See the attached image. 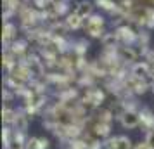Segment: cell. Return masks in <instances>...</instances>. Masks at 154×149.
I'll use <instances>...</instances> for the list:
<instances>
[{
  "mask_svg": "<svg viewBox=\"0 0 154 149\" xmlns=\"http://www.w3.org/2000/svg\"><path fill=\"white\" fill-rule=\"evenodd\" d=\"M133 149H151V147H149V144L144 141V142H139V144H137V146H135Z\"/></svg>",
  "mask_w": 154,
  "mask_h": 149,
  "instance_id": "20",
  "label": "cell"
},
{
  "mask_svg": "<svg viewBox=\"0 0 154 149\" xmlns=\"http://www.w3.org/2000/svg\"><path fill=\"white\" fill-rule=\"evenodd\" d=\"M97 5L106 9V11H109V12H114V11L118 9V5H116L112 0H97Z\"/></svg>",
  "mask_w": 154,
  "mask_h": 149,
  "instance_id": "18",
  "label": "cell"
},
{
  "mask_svg": "<svg viewBox=\"0 0 154 149\" xmlns=\"http://www.w3.org/2000/svg\"><path fill=\"white\" fill-rule=\"evenodd\" d=\"M119 120L125 128H135L140 125V113L133 111V109H126L119 114Z\"/></svg>",
  "mask_w": 154,
  "mask_h": 149,
  "instance_id": "2",
  "label": "cell"
},
{
  "mask_svg": "<svg viewBox=\"0 0 154 149\" xmlns=\"http://www.w3.org/2000/svg\"><path fill=\"white\" fill-rule=\"evenodd\" d=\"M14 36H16V26L11 24V23H7V24L4 26V43L9 45V43L14 40Z\"/></svg>",
  "mask_w": 154,
  "mask_h": 149,
  "instance_id": "14",
  "label": "cell"
},
{
  "mask_svg": "<svg viewBox=\"0 0 154 149\" xmlns=\"http://www.w3.org/2000/svg\"><path fill=\"white\" fill-rule=\"evenodd\" d=\"M12 123L16 125V130H14L16 134H24L26 128H28V118H26L24 114H17Z\"/></svg>",
  "mask_w": 154,
  "mask_h": 149,
  "instance_id": "13",
  "label": "cell"
},
{
  "mask_svg": "<svg viewBox=\"0 0 154 149\" xmlns=\"http://www.w3.org/2000/svg\"><path fill=\"white\" fill-rule=\"evenodd\" d=\"M118 40H119V38H118V35H116V33H109V35L102 36V43H104V47H107V49L114 47Z\"/></svg>",
  "mask_w": 154,
  "mask_h": 149,
  "instance_id": "16",
  "label": "cell"
},
{
  "mask_svg": "<svg viewBox=\"0 0 154 149\" xmlns=\"http://www.w3.org/2000/svg\"><path fill=\"white\" fill-rule=\"evenodd\" d=\"M104 149H132V141L128 137H125V135L111 137V139L106 141Z\"/></svg>",
  "mask_w": 154,
  "mask_h": 149,
  "instance_id": "4",
  "label": "cell"
},
{
  "mask_svg": "<svg viewBox=\"0 0 154 149\" xmlns=\"http://www.w3.org/2000/svg\"><path fill=\"white\" fill-rule=\"evenodd\" d=\"M26 66H28L31 76H36V78H38V76H42V75H43V64H42V61H38V57L29 56Z\"/></svg>",
  "mask_w": 154,
  "mask_h": 149,
  "instance_id": "5",
  "label": "cell"
},
{
  "mask_svg": "<svg viewBox=\"0 0 154 149\" xmlns=\"http://www.w3.org/2000/svg\"><path fill=\"white\" fill-rule=\"evenodd\" d=\"M146 142L149 144V147H151V149H154V128H152V130H149V132H147Z\"/></svg>",
  "mask_w": 154,
  "mask_h": 149,
  "instance_id": "19",
  "label": "cell"
},
{
  "mask_svg": "<svg viewBox=\"0 0 154 149\" xmlns=\"http://www.w3.org/2000/svg\"><path fill=\"white\" fill-rule=\"evenodd\" d=\"M119 56L123 61H135L137 59V52L133 47H121L119 49Z\"/></svg>",
  "mask_w": 154,
  "mask_h": 149,
  "instance_id": "15",
  "label": "cell"
},
{
  "mask_svg": "<svg viewBox=\"0 0 154 149\" xmlns=\"http://www.w3.org/2000/svg\"><path fill=\"white\" fill-rule=\"evenodd\" d=\"M149 75H151V70H149V66L146 63H137L135 66L132 68V76L135 78H140V80H146L149 78Z\"/></svg>",
  "mask_w": 154,
  "mask_h": 149,
  "instance_id": "7",
  "label": "cell"
},
{
  "mask_svg": "<svg viewBox=\"0 0 154 149\" xmlns=\"http://www.w3.org/2000/svg\"><path fill=\"white\" fill-rule=\"evenodd\" d=\"M152 76H154V68H152Z\"/></svg>",
  "mask_w": 154,
  "mask_h": 149,
  "instance_id": "21",
  "label": "cell"
},
{
  "mask_svg": "<svg viewBox=\"0 0 154 149\" xmlns=\"http://www.w3.org/2000/svg\"><path fill=\"white\" fill-rule=\"evenodd\" d=\"M49 146V141L47 139H42V137H31L26 144V149H47Z\"/></svg>",
  "mask_w": 154,
  "mask_h": 149,
  "instance_id": "12",
  "label": "cell"
},
{
  "mask_svg": "<svg viewBox=\"0 0 154 149\" xmlns=\"http://www.w3.org/2000/svg\"><path fill=\"white\" fill-rule=\"evenodd\" d=\"M126 87H128L130 90H133L135 94H144L147 90V83L146 82L140 80V78H135V76H132L130 80H126Z\"/></svg>",
  "mask_w": 154,
  "mask_h": 149,
  "instance_id": "6",
  "label": "cell"
},
{
  "mask_svg": "<svg viewBox=\"0 0 154 149\" xmlns=\"http://www.w3.org/2000/svg\"><path fill=\"white\" fill-rule=\"evenodd\" d=\"M104 101V92L100 88H88L83 97V104L88 107H97Z\"/></svg>",
  "mask_w": 154,
  "mask_h": 149,
  "instance_id": "3",
  "label": "cell"
},
{
  "mask_svg": "<svg viewBox=\"0 0 154 149\" xmlns=\"http://www.w3.org/2000/svg\"><path fill=\"white\" fill-rule=\"evenodd\" d=\"M16 116H17L16 111H12L11 107H4V111H2V118H4L5 123H12V121L16 120Z\"/></svg>",
  "mask_w": 154,
  "mask_h": 149,
  "instance_id": "17",
  "label": "cell"
},
{
  "mask_svg": "<svg viewBox=\"0 0 154 149\" xmlns=\"http://www.w3.org/2000/svg\"><path fill=\"white\" fill-rule=\"evenodd\" d=\"M64 24L68 26V29H78L82 24H83V17H80L76 12H73V14H69L68 17H66Z\"/></svg>",
  "mask_w": 154,
  "mask_h": 149,
  "instance_id": "10",
  "label": "cell"
},
{
  "mask_svg": "<svg viewBox=\"0 0 154 149\" xmlns=\"http://www.w3.org/2000/svg\"><path fill=\"white\" fill-rule=\"evenodd\" d=\"M116 35H118L119 40L130 42V40H133V38L137 36V33H135V29H133L132 26H119V28L116 29Z\"/></svg>",
  "mask_w": 154,
  "mask_h": 149,
  "instance_id": "9",
  "label": "cell"
},
{
  "mask_svg": "<svg viewBox=\"0 0 154 149\" xmlns=\"http://www.w3.org/2000/svg\"><path fill=\"white\" fill-rule=\"evenodd\" d=\"M102 26H104V21H102L100 16H90L87 24H85V29H87V33L90 36L99 38V36L102 35Z\"/></svg>",
  "mask_w": 154,
  "mask_h": 149,
  "instance_id": "1",
  "label": "cell"
},
{
  "mask_svg": "<svg viewBox=\"0 0 154 149\" xmlns=\"http://www.w3.org/2000/svg\"><path fill=\"white\" fill-rule=\"evenodd\" d=\"M92 11H94V5H92L90 2H80L76 5V12L80 17H90L92 16Z\"/></svg>",
  "mask_w": 154,
  "mask_h": 149,
  "instance_id": "11",
  "label": "cell"
},
{
  "mask_svg": "<svg viewBox=\"0 0 154 149\" xmlns=\"http://www.w3.org/2000/svg\"><path fill=\"white\" fill-rule=\"evenodd\" d=\"M140 125L147 130H152L154 128V113L149 109H142L140 111Z\"/></svg>",
  "mask_w": 154,
  "mask_h": 149,
  "instance_id": "8",
  "label": "cell"
}]
</instances>
